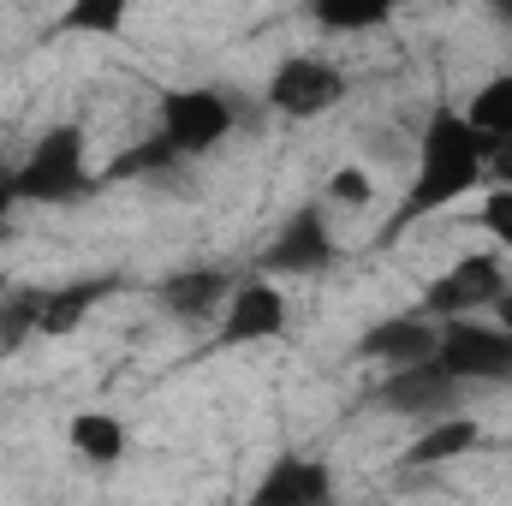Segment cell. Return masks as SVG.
<instances>
[{
    "instance_id": "obj_1",
    "label": "cell",
    "mask_w": 512,
    "mask_h": 506,
    "mask_svg": "<svg viewBox=\"0 0 512 506\" xmlns=\"http://www.w3.org/2000/svg\"><path fill=\"white\" fill-rule=\"evenodd\" d=\"M471 191H489V143L471 131V120L459 108H429V120L417 131V167H411V185L387 221V239L399 227H417L453 203H465Z\"/></svg>"
},
{
    "instance_id": "obj_2",
    "label": "cell",
    "mask_w": 512,
    "mask_h": 506,
    "mask_svg": "<svg viewBox=\"0 0 512 506\" xmlns=\"http://www.w3.org/2000/svg\"><path fill=\"white\" fill-rule=\"evenodd\" d=\"M84 185H90V137H84V126H54L6 173L12 203H66Z\"/></svg>"
},
{
    "instance_id": "obj_3",
    "label": "cell",
    "mask_w": 512,
    "mask_h": 506,
    "mask_svg": "<svg viewBox=\"0 0 512 506\" xmlns=\"http://www.w3.org/2000/svg\"><path fill=\"white\" fill-rule=\"evenodd\" d=\"M435 370L453 381V387H501L512 381V334H501L489 316H471V322H435Z\"/></svg>"
},
{
    "instance_id": "obj_4",
    "label": "cell",
    "mask_w": 512,
    "mask_h": 506,
    "mask_svg": "<svg viewBox=\"0 0 512 506\" xmlns=\"http://www.w3.org/2000/svg\"><path fill=\"white\" fill-rule=\"evenodd\" d=\"M507 286H512L507 256L501 251H465L423 286V316H429V322H471V316H489Z\"/></svg>"
},
{
    "instance_id": "obj_5",
    "label": "cell",
    "mask_w": 512,
    "mask_h": 506,
    "mask_svg": "<svg viewBox=\"0 0 512 506\" xmlns=\"http://www.w3.org/2000/svg\"><path fill=\"white\" fill-rule=\"evenodd\" d=\"M239 126L233 102L221 90H167L161 108H155V143L173 155V161H191V155H209L215 143H227Z\"/></svg>"
},
{
    "instance_id": "obj_6",
    "label": "cell",
    "mask_w": 512,
    "mask_h": 506,
    "mask_svg": "<svg viewBox=\"0 0 512 506\" xmlns=\"http://www.w3.org/2000/svg\"><path fill=\"white\" fill-rule=\"evenodd\" d=\"M262 102L280 114V120H322L346 102V72L328 60V54H286L268 84H262Z\"/></svg>"
},
{
    "instance_id": "obj_7",
    "label": "cell",
    "mask_w": 512,
    "mask_h": 506,
    "mask_svg": "<svg viewBox=\"0 0 512 506\" xmlns=\"http://www.w3.org/2000/svg\"><path fill=\"white\" fill-rule=\"evenodd\" d=\"M376 405H382L387 417H405V423L423 429V423L459 417V411H465V387H453L435 364H417V370H393V376H382Z\"/></svg>"
},
{
    "instance_id": "obj_8",
    "label": "cell",
    "mask_w": 512,
    "mask_h": 506,
    "mask_svg": "<svg viewBox=\"0 0 512 506\" xmlns=\"http://www.w3.org/2000/svg\"><path fill=\"white\" fill-rule=\"evenodd\" d=\"M334 256H340V239H334L328 215H322V209H298V215L268 239L262 268H268V274H286V280H310V274L334 268Z\"/></svg>"
},
{
    "instance_id": "obj_9",
    "label": "cell",
    "mask_w": 512,
    "mask_h": 506,
    "mask_svg": "<svg viewBox=\"0 0 512 506\" xmlns=\"http://www.w3.org/2000/svg\"><path fill=\"white\" fill-rule=\"evenodd\" d=\"M286 316H292L286 292L262 274V280H239L233 286V298H227L215 328H221V346H262V340L286 334Z\"/></svg>"
},
{
    "instance_id": "obj_10",
    "label": "cell",
    "mask_w": 512,
    "mask_h": 506,
    "mask_svg": "<svg viewBox=\"0 0 512 506\" xmlns=\"http://www.w3.org/2000/svg\"><path fill=\"white\" fill-rule=\"evenodd\" d=\"M251 506H334V471L310 453H280L256 477Z\"/></svg>"
},
{
    "instance_id": "obj_11",
    "label": "cell",
    "mask_w": 512,
    "mask_h": 506,
    "mask_svg": "<svg viewBox=\"0 0 512 506\" xmlns=\"http://www.w3.org/2000/svg\"><path fill=\"white\" fill-rule=\"evenodd\" d=\"M435 322L417 310V316H387L376 322L364 340H358V358H370V364H382V376L393 370H417V364H429L435 358Z\"/></svg>"
},
{
    "instance_id": "obj_12",
    "label": "cell",
    "mask_w": 512,
    "mask_h": 506,
    "mask_svg": "<svg viewBox=\"0 0 512 506\" xmlns=\"http://www.w3.org/2000/svg\"><path fill=\"white\" fill-rule=\"evenodd\" d=\"M233 298V274L227 268H185L161 286V310L179 316V322H221Z\"/></svg>"
},
{
    "instance_id": "obj_13",
    "label": "cell",
    "mask_w": 512,
    "mask_h": 506,
    "mask_svg": "<svg viewBox=\"0 0 512 506\" xmlns=\"http://www.w3.org/2000/svg\"><path fill=\"white\" fill-rule=\"evenodd\" d=\"M483 441V423L471 417V411H459V417H441V423H423L411 441H405V465L411 471H441V465H453V459H465L471 447Z\"/></svg>"
},
{
    "instance_id": "obj_14",
    "label": "cell",
    "mask_w": 512,
    "mask_h": 506,
    "mask_svg": "<svg viewBox=\"0 0 512 506\" xmlns=\"http://www.w3.org/2000/svg\"><path fill=\"white\" fill-rule=\"evenodd\" d=\"M66 447H72L84 465L114 471V465H126V453H131V429H126L120 411H78V417L66 423Z\"/></svg>"
},
{
    "instance_id": "obj_15",
    "label": "cell",
    "mask_w": 512,
    "mask_h": 506,
    "mask_svg": "<svg viewBox=\"0 0 512 506\" xmlns=\"http://www.w3.org/2000/svg\"><path fill=\"white\" fill-rule=\"evenodd\" d=\"M459 114L471 120V131H477L489 149L512 143V72H495V78H483V84H477V96H471Z\"/></svg>"
},
{
    "instance_id": "obj_16",
    "label": "cell",
    "mask_w": 512,
    "mask_h": 506,
    "mask_svg": "<svg viewBox=\"0 0 512 506\" xmlns=\"http://www.w3.org/2000/svg\"><path fill=\"white\" fill-rule=\"evenodd\" d=\"M96 298H102L96 280H84V286H60V292H36V334H72Z\"/></svg>"
},
{
    "instance_id": "obj_17",
    "label": "cell",
    "mask_w": 512,
    "mask_h": 506,
    "mask_svg": "<svg viewBox=\"0 0 512 506\" xmlns=\"http://www.w3.org/2000/svg\"><path fill=\"white\" fill-rule=\"evenodd\" d=\"M376 197H382V185H376V167L370 161H340L328 173V185H322V203L328 209H352V215L376 209Z\"/></svg>"
},
{
    "instance_id": "obj_18",
    "label": "cell",
    "mask_w": 512,
    "mask_h": 506,
    "mask_svg": "<svg viewBox=\"0 0 512 506\" xmlns=\"http://www.w3.org/2000/svg\"><path fill=\"white\" fill-rule=\"evenodd\" d=\"M310 18L322 30H334V36H364V30H387L393 24V6L387 0H322Z\"/></svg>"
},
{
    "instance_id": "obj_19",
    "label": "cell",
    "mask_w": 512,
    "mask_h": 506,
    "mask_svg": "<svg viewBox=\"0 0 512 506\" xmlns=\"http://www.w3.org/2000/svg\"><path fill=\"white\" fill-rule=\"evenodd\" d=\"M126 30V0H84L60 12V36H120Z\"/></svg>"
},
{
    "instance_id": "obj_20",
    "label": "cell",
    "mask_w": 512,
    "mask_h": 506,
    "mask_svg": "<svg viewBox=\"0 0 512 506\" xmlns=\"http://www.w3.org/2000/svg\"><path fill=\"white\" fill-rule=\"evenodd\" d=\"M477 221H483V233L495 239V251L512 256V185H489V191H483Z\"/></svg>"
},
{
    "instance_id": "obj_21",
    "label": "cell",
    "mask_w": 512,
    "mask_h": 506,
    "mask_svg": "<svg viewBox=\"0 0 512 506\" xmlns=\"http://www.w3.org/2000/svg\"><path fill=\"white\" fill-rule=\"evenodd\" d=\"M489 322H495L501 334H512V286L501 292V298H495V310H489Z\"/></svg>"
},
{
    "instance_id": "obj_22",
    "label": "cell",
    "mask_w": 512,
    "mask_h": 506,
    "mask_svg": "<svg viewBox=\"0 0 512 506\" xmlns=\"http://www.w3.org/2000/svg\"><path fill=\"white\" fill-rule=\"evenodd\" d=\"M12 209H18V203H12V191H6V179H0V233H6V221H12Z\"/></svg>"
},
{
    "instance_id": "obj_23",
    "label": "cell",
    "mask_w": 512,
    "mask_h": 506,
    "mask_svg": "<svg viewBox=\"0 0 512 506\" xmlns=\"http://www.w3.org/2000/svg\"><path fill=\"white\" fill-rule=\"evenodd\" d=\"M0 304H6V286H0Z\"/></svg>"
}]
</instances>
